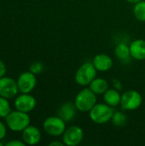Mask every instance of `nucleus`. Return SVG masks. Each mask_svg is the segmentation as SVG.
<instances>
[{
  "instance_id": "obj_13",
  "label": "nucleus",
  "mask_w": 145,
  "mask_h": 146,
  "mask_svg": "<svg viewBox=\"0 0 145 146\" xmlns=\"http://www.w3.org/2000/svg\"><path fill=\"white\" fill-rule=\"evenodd\" d=\"M77 108L74 104L68 102L61 105V107L58 110V116L62 119L65 122H68L72 121L75 115H76V111Z\"/></svg>"
},
{
  "instance_id": "obj_8",
  "label": "nucleus",
  "mask_w": 145,
  "mask_h": 146,
  "mask_svg": "<svg viewBox=\"0 0 145 146\" xmlns=\"http://www.w3.org/2000/svg\"><path fill=\"white\" fill-rule=\"evenodd\" d=\"M18 92L16 80L5 75L0 78V97L10 99L15 98Z\"/></svg>"
},
{
  "instance_id": "obj_22",
  "label": "nucleus",
  "mask_w": 145,
  "mask_h": 146,
  "mask_svg": "<svg viewBox=\"0 0 145 146\" xmlns=\"http://www.w3.org/2000/svg\"><path fill=\"white\" fill-rule=\"evenodd\" d=\"M7 126L2 121H0V140H3L7 134Z\"/></svg>"
},
{
  "instance_id": "obj_11",
  "label": "nucleus",
  "mask_w": 145,
  "mask_h": 146,
  "mask_svg": "<svg viewBox=\"0 0 145 146\" xmlns=\"http://www.w3.org/2000/svg\"><path fill=\"white\" fill-rule=\"evenodd\" d=\"M22 141L27 145H35L41 140V132L35 127L29 125L21 132Z\"/></svg>"
},
{
  "instance_id": "obj_4",
  "label": "nucleus",
  "mask_w": 145,
  "mask_h": 146,
  "mask_svg": "<svg viewBox=\"0 0 145 146\" xmlns=\"http://www.w3.org/2000/svg\"><path fill=\"white\" fill-rule=\"evenodd\" d=\"M97 70L91 62L82 64L75 74V81L81 86H89L91 81L97 77Z\"/></svg>"
},
{
  "instance_id": "obj_26",
  "label": "nucleus",
  "mask_w": 145,
  "mask_h": 146,
  "mask_svg": "<svg viewBox=\"0 0 145 146\" xmlns=\"http://www.w3.org/2000/svg\"><path fill=\"white\" fill-rule=\"evenodd\" d=\"M50 146H63L64 144L63 142H59V141H53L51 143H50Z\"/></svg>"
},
{
  "instance_id": "obj_9",
  "label": "nucleus",
  "mask_w": 145,
  "mask_h": 146,
  "mask_svg": "<svg viewBox=\"0 0 145 146\" xmlns=\"http://www.w3.org/2000/svg\"><path fill=\"white\" fill-rule=\"evenodd\" d=\"M84 139L83 129L78 126H72L65 130L62 134L63 144L67 146L79 145Z\"/></svg>"
},
{
  "instance_id": "obj_3",
  "label": "nucleus",
  "mask_w": 145,
  "mask_h": 146,
  "mask_svg": "<svg viewBox=\"0 0 145 146\" xmlns=\"http://www.w3.org/2000/svg\"><path fill=\"white\" fill-rule=\"evenodd\" d=\"M114 112L113 107L107 104H97L90 110V118L96 124H105L111 121Z\"/></svg>"
},
{
  "instance_id": "obj_12",
  "label": "nucleus",
  "mask_w": 145,
  "mask_h": 146,
  "mask_svg": "<svg viewBox=\"0 0 145 146\" xmlns=\"http://www.w3.org/2000/svg\"><path fill=\"white\" fill-rule=\"evenodd\" d=\"M92 63L96 68V69L100 72H107L109 69H111V68L113 67L112 58L106 54L97 55L94 57Z\"/></svg>"
},
{
  "instance_id": "obj_21",
  "label": "nucleus",
  "mask_w": 145,
  "mask_h": 146,
  "mask_svg": "<svg viewBox=\"0 0 145 146\" xmlns=\"http://www.w3.org/2000/svg\"><path fill=\"white\" fill-rule=\"evenodd\" d=\"M44 67V64L40 62H32L30 67H29V71H31L32 73H33L34 74H38L43 72Z\"/></svg>"
},
{
  "instance_id": "obj_18",
  "label": "nucleus",
  "mask_w": 145,
  "mask_h": 146,
  "mask_svg": "<svg viewBox=\"0 0 145 146\" xmlns=\"http://www.w3.org/2000/svg\"><path fill=\"white\" fill-rule=\"evenodd\" d=\"M135 18L139 21H145V1L141 0L135 3L133 8Z\"/></svg>"
},
{
  "instance_id": "obj_24",
  "label": "nucleus",
  "mask_w": 145,
  "mask_h": 146,
  "mask_svg": "<svg viewBox=\"0 0 145 146\" xmlns=\"http://www.w3.org/2000/svg\"><path fill=\"white\" fill-rule=\"evenodd\" d=\"M6 71H7L6 65H5L4 62L2 59H0V78L5 75Z\"/></svg>"
},
{
  "instance_id": "obj_17",
  "label": "nucleus",
  "mask_w": 145,
  "mask_h": 146,
  "mask_svg": "<svg viewBox=\"0 0 145 146\" xmlns=\"http://www.w3.org/2000/svg\"><path fill=\"white\" fill-rule=\"evenodd\" d=\"M115 56L121 59V60H125L126 58H128L130 56H131V53H130V47L124 44V43H121L119 44L116 47H115Z\"/></svg>"
},
{
  "instance_id": "obj_16",
  "label": "nucleus",
  "mask_w": 145,
  "mask_h": 146,
  "mask_svg": "<svg viewBox=\"0 0 145 146\" xmlns=\"http://www.w3.org/2000/svg\"><path fill=\"white\" fill-rule=\"evenodd\" d=\"M90 89L96 94V95H101L104 94L105 92L109 89V83L106 80L103 78H95L91 83L89 85Z\"/></svg>"
},
{
  "instance_id": "obj_2",
  "label": "nucleus",
  "mask_w": 145,
  "mask_h": 146,
  "mask_svg": "<svg viewBox=\"0 0 145 146\" xmlns=\"http://www.w3.org/2000/svg\"><path fill=\"white\" fill-rule=\"evenodd\" d=\"M74 104L79 111L90 112L97 104V95L90 88H85L76 95Z\"/></svg>"
},
{
  "instance_id": "obj_7",
  "label": "nucleus",
  "mask_w": 145,
  "mask_h": 146,
  "mask_svg": "<svg viewBox=\"0 0 145 146\" xmlns=\"http://www.w3.org/2000/svg\"><path fill=\"white\" fill-rule=\"evenodd\" d=\"M19 92L21 93H30L33 91L37 85L36 74L31 71H26L21 73L16 80Z\"/></svg>"
},
{
  "instance_id": "obj_10",
  "label": "nucleus",
  "mask_w": 145,
  "mask_h": 146,
  "mask_svg": "<svg viewBox=\"0 0 145 146\" xmlns=\"http://www.w3.org/2000/svg\"><path fill=\"white\" fill-rule=\"evenodd\" d=\"M36 104L37 102L35 98L30 93H21L20 95L15 97L14 102L15 110L25 113L32 112L35 109Z\"/></svg>"
},
{
  "instance_id": "obj_6",
  "label": "nucleus",
  "mask_w": 145,
  "mask_h": 146,
  "mask_svg": "<svg viewBox=\"0 0 145 146\" xmlns=\"http://www.w3.org/2000/svg\"><path fill=\"white\" fill-rule=\"evenodd\" d=\"M142 103L141 94L135 90H129L121 95L120 105L124 110H135L141 106Z\"/></svg>"
},
{
  "instance_id": "obj_1",
  "label": "nucleus",
  "mask_w": 145,
  "mask_h": 146,
  "mask_svg": "<svg viewBox=\"0 0 145 146\" xmlns=\"http://www.w3.org/2000/svg\"><path fill=\"white\" fill-rule=\"evenodd\" d=\"M4 120L7 127L13 132H22L30 125L31 122L28 113L17 110L11 111Z\"/></svg>"
},
{
  "instance_id": "obj_28",
  "label": "nucleus",
  "mask_w": 145,
  "mask_h": 146,
  "mask_svg": "<svg viewBox=\"0 0 145 146\" xmlns=\"http://www.w3.org/2000/svg\"><path fill=\"white\" fill-rule=\"evenodd\" d=\"M3 144L2 143V140H0V146H3Z\"/></svg>"
},
{
  "instance_id": "obj_5",
  "label": "nucleus",
  "mask_w": 145,
  "mask_h": 146,
  "mask_svg": "<svg viewBox=\"0 0 145 146\" xmlns=\"http://www.w3.org/2000/svg\"><path fill=\"white\" fill-rule=\"evenodd\" d=\"M43 128L47 134L52 137L62 136L66 130V122L58 115L49 116L44 121Z\"/></svg>"
},
{
  "instance_id": "obj_25",
  "label": "nucleus",
  "mask_w": 145,
  "mask_h": 146,
  "mask_svg": "<svg viewBox=\"0 0 145 146\" xmlns=\"http://www.w3.org/2000/svg\"><path fill=\"white\" fill-rule=\"evenodd\" d=\"M113 84H114V86H115V89L118 90L119 92L122 89V86L121 84V82L118 80H113Z\"/></svg>"
},
{
  "instance_id": "obj_20",
  "label": "nucleus",
  "mask_w": 145,
  "mask_h": 146,
  "mask_svg": "<svg viewBox=\"0 0 145 146\" xmlns=\"http://www.w3.org/2000/svg\"><path fill=\"white\" fill-rule=\"evenodd\" d=\"M11 111V106L9 99L0 97V118L5 119Z\"/></svg>"
},
{
  "instance_id": "obj_19",
  "label": "nucleus",
  "mask_w": 145,
  "mask_h": 146,
  "mask_svg": "<svg viewBox=\"0 0 145 146\" xmlns=\"http://www.w3.org/2000/svg\"><path fill=\"white\" fill-rule=\"evenodd\" d=\"M111 121H112L114 126H115L117 127H122L126 124L127 117L124 113L120 112V111H116V112H114Z\"/></svg>"
},
{
  "instance_id": "obj_23",
  "label": "nucleus",
  "mask_w": 145,
  "mask_h": 146,
  "mask_svg": "<svg viewBox=\"0 0 145 146\" xmlns=\"http://www.w3.org/2000/svg\"><path fill=\"white\" fill-rule=\"evenodd\" d=\"M6 146H25L26 144L22 141V140H12V141H9L8 142L7 144H5Z\"/></svg>"
},
{
  "instance_id": "obj_27",
  "label": "nucleus",
  "mask_w": 145,
  "mask_h": 146,
  "mask_svg": "<svg viewBox=\"0 0 145 146\" xmlns=\"http://www.w3.org/2000/svg\"><path fill=\"white\" fill-rule=\"evenodd\" d=\"M127 2H129V3H138V2H139V1H141V0H126Z\"/></svg>"
},
{
  "instance_id": "obj_14",
  "label": "nucleus",
  "mask_w": 145,
  "mask_h": 146,
  "mask_svg": "<svg viewBox=\"0 0 145 146\" xmlns=\"http://www.w3.org/2000/svg\"><path fill=\"white\" fill-rule=\"evenodd\" d=\"M131 56L136 60L143 61L145 60V40L136 39L130 44Z\"/></svg>"
},
{
  "instance_id": "obj_15",
  "label": "nucleus",
  "mask_w": 145,
  "mask_h": 146,
  "mask_svg": "<svg viewBox=\"0 0 145 146\" xmlns=\"http://www.w3.org/2000/svg\"><path fill=\"white\" fill-rule=\"evenodd\" d=\"M103 98L105 104L115 108L121 104V95L116 89H108L103 94Z\"/></svg>"
}]
</instances>
